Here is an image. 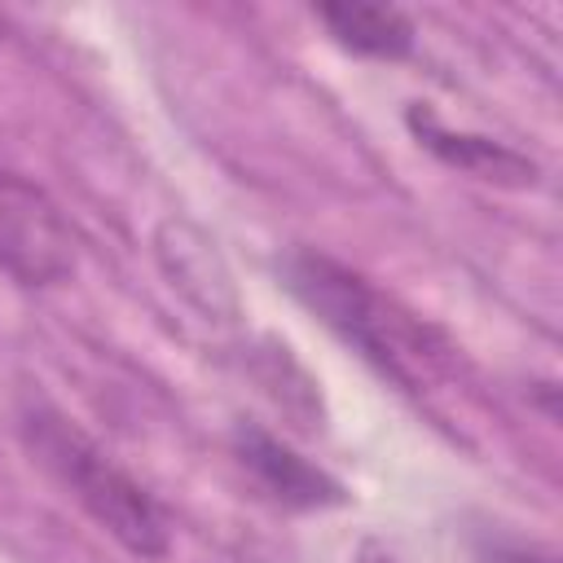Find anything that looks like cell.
I'll return each instance as SVG.
<instances>
[{
  "label": "cell",
  "mask_w": 563,
  "mask_h": 563,
  "mask_svg": "<svg viewBox=\"0 0 563 563\" xmlns=\"http://www.w3.org/2000/svg\"><path fill=\"white\" fill-rule=\"evenodd\" d=\"M286 290L334 330L365 365L391 378L409 396H431L457 378V347L427 317L405 308L396 295L378 290L365 273L321 255L290 251L282 260Z\"/></svg>",
  "instance_id": "1"
},
{
  "label": "cell",
  "mask_w": 563,
  "mask_h": 563,
  "mask_svg": "<svg viewBox=\"0 0 563 563\" xmlns=\"http://www.w3.org/2000/svg\"><path fill=\"white\" fill-rule=\"evenodd\" d=\"M18 435L31 462H40L48 479L128 554L163 559L172 550L167 510L57 405H48L44 396H26L18 409Z\"/></svg>",
  "instance_id": "2"
},
{
  "label": "cell",
  "mask_w": 563,
  "mask_h": 563,
  "mask_svg": "<svg viewBox=\"0 0 563 563\" xmlns=\"http://www.w3.org/2000/svg\"><path fill=\"white\" fill-rule=\"evenodd\" d=\"M75 264L79 251L62 207L35 180L0 163V268L18 286H57Z\"/></svg>",
  "instance_id": "3"
},
{
  "label": "cell",
  "mask_w": 563,
  "mask_h": 563,
  "mask_svg": "<svg viewBox=\"0 0 563 563\" xmlns=\"http://www.w3.org/2000/svg\"><path fill=\"white\" fill-rule=\"evenodd\" d=\"M233 457L286 510H330V506L347 501V488L330 471H321L317 462L295 453L286 440H277L260 422H238L233 427Z\"/></svg>",
  "instance_id": "4"
},
{
  "label": "cell",
  "mask_w": 563,
  "mask_h": 563,
  "mask_svg": "<svg viewBox=\"0 0 563 563\" xmlns=\"http://www.w3.org/2000/svg\"><path fill=\"white\" fill-rule=\"evenodd\" d=\"M405 123L418 136V145H427L444 167H453L462 176H475V180L501 185V189H532L541 180V167L528 154H519L515 145H501L479 132H453L422 106H409Z\"/></svg>",
  "instance_id": "5"
},
{
  "label": "cell",
  "mask_w": 563,
  "mask_h": 563,
  "mask_svg": "<svg viewBox=\"0 0 563 563\" xmlns=\"http://www.w3.org/2000/svg\"><path fill=\"white\" fill-rule=\"evenodd\" d=\"M317 22L330 31V40L356 57L374 62H400L413 53V22L396 4H365V0H330L312 9Z\"/></svg>",
  "instance_id": "6"
},
{
  "label": "cell",
  "mask_w": 563,
  "mask_h": 563,
  "mask_svg": "<svg viewBox=\"0 0 563 563\" xmlns=\"http://www.w3.org/2000/svg\"><path fill=\"white\" fill-rule=\"evenodd\" d=\"M475 563H559V554L550 545L515 537V532H479L475 537Z\"/></svg>",
  "instance_id": "7"
},
{
  "label": "cell",
  "mask_w": 563,
  "mask_h": 563,
  "mask_svg": "<svg viewBox=\"0 0 563 563\" xmlns=\"http://www.w3.org/2000/svg\"><path fill=\"white\" fill-rule=\"evenodd\" d=\"M356 563H396V559H391V554H387L383 545L365 541V545H361V554H356Z\"/></svg>",
  "instance_id": "8"
}]
</instances>
